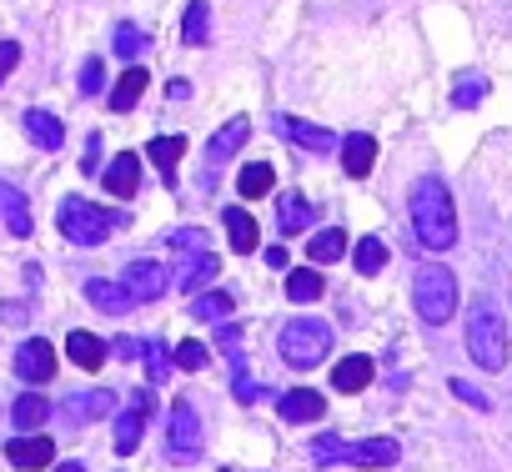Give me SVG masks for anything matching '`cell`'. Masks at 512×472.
Instances as JSON below:
<instances>
[{"label":"cell","mask_w":512,"mask_h":472,"mask_svg":"<svg viewBox=\"0 0 512 472\" xmlns=\"http://www.w3.org/2000/svg\"><path fill=\"white\" fill-rule=\"evenodd\" d=\"M412 231L427 252H447L457 242V206H452V191L447 181L437 176H422L412 186Z\"/></svg>","instance_id":"cell-1"},{"label":"cell","mask_w":512,"mask_h":472,"mask_svg":"<svg viewBox=\"0 0 512 472\" xmlns=\"http://www.w3.org/2000/svg\"><path fill=\"white\" fill-rule=\"evenodd\" d=\"M467 357L482 372H502L512 357V337H507V317L492 297H477L467 307Z\"/></svg>","instance_id":"cell-2"},{"label":"cell","mask_w":512,"mask_h":472,"mask_svg":"<svg viewBox=\"0 0 512 472\" xmlns=\"http://www.w3.org/2000/svg\"><path fill=\"white\" fill-rule=\"evenodd\" d=\"M56 221H61V231H66V242H76V247H101L111 231H126V211L96 206V201H86V196H66L61 211H56Z\"/></svg>","instance_id":"cell-3"},{"label":"cell","mask_w":512,"mask_h":472,"mask_svg":"<svg viewBox=\"0 0 512 472\" xmlns=\"http://www.w3.org/2000/svg\"><path fill=\"white\" fill-rule=\"evenodd\" d=\"M412 307H417V317L427 327L452 322V312H457V277H452V267H442V262L417 267V277H412Z\"/></svg>","instance_id":"cell-4"},{"label":"cell","mask_w":512,"mask_h":472,"mask_svg":"<svg viewBox=\"0 0 512 472\" xmlns=\"http://www.w3.org/2000/svg\"><path fill=\"white\" fill-rule=\"evenodd\" d=\"M312 457L322 467L332 462H352V467H392L402 457V442L397 437H367V442H337V437H317L312 442Z\"/></svg>","instance_id":"cell-5"},{"label":"cell","mask_w":512,"mask_h":472,"mask_svg":"<svg viewBox=\"0 0 512 472\" xmlns=\"http://www.w3.org/2000/svg\"><path fill=\"white\" fill-rule=\"evenodd\" d=\"M277 347H282V362H287V367L307 372V367H317V362L332 352V327L317 322V317H297V322L282 327Z\"/></svg>","instance_id":"cell-6"},{"label":"cell","mask_w":512,"mask_h":472,"mask_svg":"<svg viewBox=\"0 0 512 472\" xmlns=\"http://www.w3.org/2000/svg\"><path fill=\"white\" fill-rule=\"evenodd\" d=\"M121 287L131 292V302L141 307V302H161L166 297V287H171V277H166V267L161 262H131L126 272H121Z\"/></svg>","instance_id":"cell-7"},{"label":"cell","mask_w":512,"mask_h":472,"mask_svg":"<svg viewBox=\"0 0 512 472\" xmlns=\"http://www.w3.org/2000/svg\"><path fill=\"white\" fill-rule=\"evenodd\" d=\"M151 407H156V397H151V392H136V402H131V407H121V417H116V452H121V457H131V452L141 447V432H146Z\"/></svg>","instance_id":"cell-8"},{"label":"cell","mask_w":512,"mask_h":472,"mask_svg":"<svg viewBox=\"0 0 512 472\" xmlns=\"http://www.w3.org/2000/svg\"><path fill=\"white\" fill-rule=\"evenodd\" d=\"M6 457H11L21 472H41V467H51V462H56V442H51V437H41V432H21V437H11V442H6Z\"/></svg>","instance_id":"cell-9"},{"label":"cell","mask_w":512,"mask_h":472,"mask_svg":"<svg viewBox=\"0 0 512 472\" xmlns=\"http://www.w3.org/2000/svg\"><path fill=\"white\" fill-rule=\"evenodd\" d=\"M16 372H21L31 387L51 382V377H56V347H51V342H41V337L21 342V352H16Z\"/></svg>","instance_id":"cell-10"},{"label":"cell","mask_w":512,"mask_h":472,"mask_svg":"<svg viewBox=\"0 0 512 472\" xmlns=\"http://www.w3.org/2000/svg\"><path fill=\"white\" fill-rule=\"evenodd\" d=\"M277 136H287V141H297L302 151H317V156L342 146L327 126H312V121H302V116H277Z\"/></svg>","instance_id":"cell-11"},{"label":"cell","mask_w":512,"mask_h":472,"mask_svg":"<svg viewBox=\"0 0 512 472\" xmlns=\"http://www.w3.org/2000/svg\"><path fill=\"white\" fill-rule=\"evenodd\" d=\"M171 452L176 457H196L201 452V422H196V412H191L186 397L171 402Z\"/></svg>","instance_id":"cell-12"},{"label":"cell","mask_w":512,"mask_h":472,"mask_svg":"<svg viewBox=\"0 0 512 472\" xmlns=\"http://www.w3.org/2000/svg\"><path fill=\"white\" fill-rule=\"evenodd\" d=\"M101 186H106L116 201H131V196H136V186H141V161H136L131 151H121V156L101 171Z\"/></svg>","instance_id":"cell-13"},{"label":"cell","mask_w":512,"mask_h":472,"mask_svg":"<svg viewBox=\"0 0 512 472\" xmlns=\"http://www.w3.org/2000/svg\"><path fill=\"white\" fill-rule=\"evenodd\" d=\"M372 166H377V141H372L367 131H352V136H342V171H347L352 181H362Z\"/></svg>","instance_id":"cell-14"},{"label":"cell","mask_w":512,"mask_h":472,"mask_svg":"<svg viewBox=\"0 0 512 472\" xmlns=\"http://www.w3.org/2000/svg\"><path fill=\"white\" fill-rule=\"evenodd\" d=\"M246 136H251V121H246V116H231V121H226V126H221V131L206 141V161H211V166L231 161V156L241 151V141H246Z\"/></svg>","instance_id":"cell-15"},{"label":"cell","mask_w":512,"mask_h":472,"mask_svg":"<svg viewBox=\"0 0 512 472\" xmlns=\"http://www.w3.org/2000/svg\"><path fill=\"white\" fill-rule=\"evenodd\" d=\"M317 221V206L307 201V196H297V191H282V201H277V226H282V236H297V231H307Z\"/></svg>","instance_id":"cell-16"},{"label":"cell","mask_w":512,"mask_h":472,"mask_svg":"<svg viewBox=\"0 0 512 472\" xmlns=\"http://www.w3.org/2000/svg\"><path fill=\"white\" fill-rule=\"evenodd\" d=\"M377 377V367H372V357H342L337 367H332V392H367V382Z\"/></svg>","instance_id":"cell-17"},{"label":"cell","mask_w":512,"mask_h":472,"mask_svg":"<svg viewBox=\"0 0 512 472\" xmlns=\"http://www.w3.org/2000/svg\"><path fill=\"white\" fill-rule=\"evenodd\" d=\"M106 412H116V392H106V387H96V392H71V397H66V417H71V422H96V417H106Z\"/></svg>","instance_id":"cell-18"},{"label":"cell","mask_w":512,"mask_h":472,"mask_svg":"<svg viewBox=\"0 0 512 472\" xmlns=\"http://www.w3.org/2000/svg\"><path fill=\"white\" fill-rule=\"evenodd\" d=\"M146 156H151V166L161 171V181L176 186V166H181V156H186V136H156V141L146 146Z\"/></svg>","instance_id":"cell-19"},{"label":"cell","mask_w":512,"mask_h":472,"mask_svg":"<svg viewBox=\"0 0 512 472\" xmlns=\"http://www.w3.org/2000/svg\"><path fill=\"white\" fill-rule=\"evenodd\" d=\"M86 302L91 307H101V312H111V317H121V312H131L136 302H131V292L121 287V282H106V277H91L86 282Z\"/></svg>","instance_id":"cell-20"},{"label":"cell","mask_w":512,"mask_h":472,"mask_svg":"<svg viewBox=\"0 0 512 472\" xmlns=\"http://www.w3.org/2000/svg\"><path fill=\"white\" fill-rule=\"evenodd\" d=\"M106 352H111V347H106L101 337H91V332H71V337H66V357H71L81 372H101V367H106Z\"/></svg>","instance_id":"cell-21"},{"label":"cell","mask_w":512,"mask_h":472,"mask_svg":"<svg viewBox=\"0 0 512 472\" xmlns=\"http://www.w3.org/2000/svg\"><path fill=\"white\" fill-rule=\"evenodd\" d=\"M282 422H317L322 417V392H312V387H292V392H282Z\"/></svg>","instance_id":"cell-22"},{"label":"cell","mask_w":512,"mask_h":472,"mask_svg":"<svg viewBox=\"0 0 512 472\" xmlns=\"http://www.w3.org/2000/svg\"><path fill=\"white\" fill-rule=\"evenodd\" d=\"M146 86H151L146 66H126V71H121V81L111 86V111H131V106L146 96Z\"/></svg>","instance_id":"cell-23"},{"label":"cell","mask_w":512,"mask_h":472,"mask_svg":"<svg viewBox=\"0 0 512 472\" xmlns=\"http://www.w3.org/2000/svg\"><path fill=\"white\" fill-rule=\"evenodd\" d=\"M26 136H31L41 151H61V146H66V126H61L51 111H26Z\"/></svg>","instance_id":"cell-24"},{"label":"cell","mask_w":512,"mask_h":472,"mask_svg":"<svg viewBox=\"0 0 512 472\" xmlns=\"http://www.w3.org/2000/svg\"><path fill=\"white\" fill-rule=\"evenodd\" d=\"M0 216H6L11 236H31V206H26V196L11 181H0Z\"/></svg>","instance_id":"cell-25"},{"label":"cell","mask_w":512,"mask_h":472,"mask_svg":"<svg viewBox=\"0 0 512 472\" xmlns=\"http://www.w3.org/2000/svg\"><path fill=\"white\" fill-rule=\"evenodd\" d=\"M221 221H226V236H231V252L251 257V252H256V221H251L241 206H226V211H221Z\"/></svg>","instance_id":"cell-26"},{"label":"cell","mask_w":512,"mask_h":472,"mask_svg":"<svg viewBox=\"0 0 512 472\" xmlns=\"http://www.w3.org/2000/svg\"><path fill=\"white\" fill-rule=\"evenodd\" d=\"M272 181H277V171H272L267 161H251V166H241L236 191H241L246 201H256V196H267V191H272Z\"/></svg>","instance_id":"cell-27"},{"label":"cell","mask_w":512,"mask_h":472,"mask_svg":"<svg viewBox=\"0 0 512 472\" xmlns=\"http://www.w3.org/2000/svg\"><path fill=\"white\" fill-rule=\"evenodd\" d=\"M347 252V231H337V226H327V231H317L312 242H307V257L317 262V267H327V262H337Z\"/></svg>","instance_id":"cell-28"},{"label":"cell","mask_w":512,"mask_h":472,"mask_svg":"<svg viewBox=\"0 0 512 472\" xmlns=\"http://www.w3.org/2000/svg\"><path fill=\"white\" fill-rule=\"evenodd\" d=\"M221 272V262L211 257V252H191V262H186V272H181V292H201V282H211Z\"/></svg>","instance_id":"cell-29"},{"label":"cell","mask_w":512,"mask_h":472,"mask_svg":"<svg viewBox=\"0 0 512 472\" xmlns=\"http://www.w3.org/2000/svg\"><path fill=\"white\" fill-rule=\"evenodd\" d=\"M211 36V11H206V0H191L186 16H181V41L186 46H201Z\"/></svg>","instance_id":"cell-30"},{"label":"cell","mask_w":512,"mask_h":472,"mask_svg":"<svg viewBox=\"0 0 512 472\" xmlns=\"http://www.w3.org/2000/svg\"><path fill=\"white\" fill-rule=\"evenodd\" d=\"M231 312H236V302L226 297V292H206V297H196L191 302V317H201V322H231Z\"/></svg>","instance_id":"cell-31"},{"label":"cell","mask_w":512,"mask_h":472,"mask_svg":"<svg viewBox=\"0 0 512 472\" xmlns=\"http://www.w3.org/2000/svg\"><path fill=\"white\" fill-rule=\"evenodd\" d=\"M352 262H357V272H362V277H377V272L387 267V247L377 242V236H362V242L352 247Z\"/></svg>","instance_id":"cell-32"},{"label":"cell","mask_w":512,"mask_h":472,"mask_svg":"<svg viewBox=\"0 0 512 472\" xmlns=\"http://www.w3.org/2000/svg\"><path fill=\"white\" fill-rule=\"evenodd\" d=\"M46 417H51L46 397H41V392H21V402H16V427H21V432H36Z\"/></svg>","instance_id":"cell-33"},{"label":"cell","mask_w":512,"mask_h":472,"mask_svg":"<svg viewBox=\"0 0 512 472\" xmlns=\"http://www.w3.org/2000/svg\"><path fill=\"white\" fill-rule=\"evenodd\" d=\"M111 46H116V56H121V61H136V56L146 51V31H141V26H131V21H121V26H116V36H111Z\"/></svg>","instance_id":"cell-34"},{"label":"cell","mask_w":512,"mask_h":472,"mask_svg":"<svg viewBox=\"0 0 512 472\" xmlns=\"http://www.w3.org/2000/svg\"><path fill=\"white\" fill-rule=\"evenodd\" d=\"M287 297H292V302H317V297H322V272H312V267L292 272V277H287Z\"/></svg>","instance_id":"cell-35"},{"label":"cell","mask_w":512,"mask_h":472,"mask_svg":"<svg viewBox=\"0 0 512 472\" xmlns=\"http://www.w3.org/2000/svg\"><path fill=\"white\" fill-rule=\"evenodd\" d=\"M171 362H176V367H181V372H201V367H206V362H211V347H206V342H196V337H191V342H181V347H176V352H171Z\"/></svg>","instance_id":"cell-36"},{"label":"cell","mask_w":512,"mask_h":472,"mask_svg":"<svg viewBox=\"0 0 512 472\" xmlns=\"http://www.w3.org/2000/svg\"><path fill=\"white\" fill-rule=\"evenodd\" d=\"M482 96H487V81H482V76H462L457 91H452V106H457V111H472Z\"/></svg>","instance_id":"cell-37"},{"label":"cell","mask_w":512,"mask_h":472,"mask_svg":"<svg viewBox=\"0 0 512 472\" xmlns=\"http://www.w3.org/2000/svg\"><path fill=\"white\" fill-rule=\"evenodd\" d=\"M141 357H146V372H151V382H166V372L176 367V362L166 357V347H161V342H141Z\"/></svg>","instance_id":"cell-38"},{"label":"cell","mask_w":512,"mask_h":472,"mask_svg":"<svg viewBox=\"0 0 512 472\" xmlns=\"http://www.w3.org/2000/svg\"><path fill=\"white\" fill-rule=\"evenodd\" d=\"M171 247H176V252H206V231H196V226H176V231H171Z\"/></svg>","instance_id":"cell-39"},{"label":"cell","mask_w":512,"mask_h":472,"mask_svg":"<svg viewBox=\"0 0 512 472\" xmlns=\"http://www.w3.org/2000/svg\"><path fill=\"white\" fill-rule=\"evenodd\" d=\"M101 86H106V66L101 61H86L81 66V96H96Z\"/></svg>","instance_id":"cell-40"},{"label":"cell","mask_w":512,"mask_h":472,"mask_svg":"<svg viewBox=\"0 0 512 472\" xmlns=\"http://www.w3.org/2000/svg\"><path fill=\"white\" fill-rule=\"evenodd\" d=\"M452 392H457L467 407H477V412H487V407H492V402H487V392H477V387H472V382H462V377H452Z\"/></svg>","instance_id":"cell-41"},{"label":"cell","mask_w":512,"mask_h":472,"mask_svg":"<svg viewBox=\"0 0 512 472\" xmlns=\"http://www.w3.org/2000/svg\"><path fill=\"white\" fill-rule=\"evenodd\" d=\"M16 61H21V46H16V41H0V81L16 71Z\"/></svg>","instance_id":"cell-42"},{"label":"cell","mask_w":512,"mask_h":472,"mask_svg":"<svg viewBox=\"0 0 512 472\" xmlns=\"http://www.w3.org/2000/svg\"><path fill=\"white\" fill-rule=\"evenodd\" d=\"M231 392H236V402H256V397H262V387H256L246 372H236V387Z\"/></svg>","instance_id":"cell-43"},{"label":"cell","mask_w":512,"mask_h":472,"mask_svg":"<svg viewBox=\"0 0 512 472\" xmlns=\"http://www.w3.org/2000/svg\"><path fill=\"white\" fill-rule=\"evenodd\" d=\"M111 352H116V357H126V362H136V357H141V342H136V337H116V342H111Z\"/></svg>","instance_id":"cell-44"},{"label":"cell","mask_w":512,"mask_h":472,"mask_svg":"<svg viewBox=\"0 0 512 472\" xmlns=\"http://www.w3.org/2000/svg\"><path fill=\"white\" fill-rule=\"evenodd\" d=\"M96 156H101V136L86 141V156H81V171H96Z\"/></svg>","instance_id":"cell-45"},{"label":"cell","mask_w":512,"mask_h":472,"mask_svg":"<svg viewBox=\"0 0 512 472\" xmlns=\"http://www.w3.org/2000/svg\"><path fill=\"white\" fill-rule=\"evenodd\" d=\"M0 312H6V322H16V327H21V322L31 317V312H26V302H6V307H0Z\"/></svg>","instance_id":"cell-46"},{"label":"cell","mask_w":512,"mask_h":472,"mask_svg":"<svg viewBox=\"0 0 512 472\" xmlns=\"http://www.w3.org/2000/svg\"><path fill=\"white\" fill-rule=\"evenodd\" d=\"M267 262H272L277 272H287V247H272V252H267Z\"/></svg>","instance_id":"cell-47"},{"label":"cell","mask_w":512,"mask_h":472,"mask_svg":"<svg viewBox=\"0 0 512 472\" xmlns=\"http://www.w3.org/2000/svg\"><path fill=\"white\" fill-rule=\"evenodd\" d=\"M56 472H86V467H81V462H61Z\"/></svg>","instance_id":"cell-48"}]
</instances>
